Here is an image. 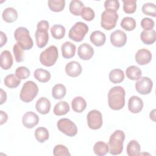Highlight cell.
Segmentation results:
<instances>
[{"label": "cell", "instance_id": "6da1fadb", "mask_svg": "<svg viewBox=\"0 0 156 156\" xmlns=\"http://www.w3.org/2000/svg\"><path fill=\"white\" fill-rule=\"evenodd\" d=\"M124 89L121 86L112 88L108 93V103L110 108L114 110L122 108L125 105Z\"/></svg>", "mask_w": 156, "mask_h": 156}, {"label": "cell", "instance_id": "7a4b0ae2", "mask_svg": "<svg viewBox=\"0 0 156 156\" xmlns=\"http://www.w3.org/2000/svg\"><path fill=\"white\" fill-rule=\"evenodd\" d=\"M125 139V133L122 130H116L110 136L108 147L110 154L119 155L123 150V143Z\"/></svg>", "mask_w": 156, "mask_h": 156}, {"label": "cell", "instance_id": "3957f363", "mask_svg": "<svg viewBox=\"0 0 156 156\" xmlns=\"http://www.w3.org/2000/svg\"><path fill=\"white\" fill-rule=\"evenodd\" d=\"M49 24L48 21L41 20L37 23V30L35 33V41L37 46L40 48H44L49 41V34L48 30Z\"/></svg>", "mask_w": 156, "mask_h": 156}, {"label": "cell", "instance_id": "277c9868", "mask_svg": "<svg viewBox=\"0 0 156 156\" xmlns=\"http://www.w3.org/2000/svg\"><path fill=\"white\" fill-rule=\"evenodd\" d=\"M38 92L37 85L32 80H28L23 84L20 93V98L24 102H30L37 96Z\"/></svg>", "mask_w": 156, "mask_h": 156}, {"label": "cell", "instance_id": "5b68a950", "mask_svg": "<svg viewBox=\"0 0 156 156\" xmlns=\"http://www.w3.org/2000/svg\"><path fill=\"white\" fill-rule=\"evenodd\" d=\"M14 38L24 50L30 49L33 46V40L28 29L24 27H18L14 32Z\"/></svg>", "mask_w": 156, "mask_h": 156}, {"label": "cell", "instance_id": "8992f818", "mask_svg": "<svg viewBox=\"0 0 156 156\" xmlns=\"http://www.w3.org/2000/svg\"><path fill=\"white\" fill-rule=\"evenodd\" d=\"M58 57L57 48L54 45H52L41 52L40 55V61L44 66H51L55 63Z\"/></svg>", "mask_w": 156, "mask_h": 156}, {"label": "cell", "instance_id": "52a82bcc", "mask_svg": "<svg viewBox=\"0 0 156 156\" xmlns=\"http://www.w3.org/2000/svg\"><path fill=\"white\" fill-rule=\"evenodd\" d=\"M88 31V26L84 23L79 21L76 23L70 29L68 36L72 40L80 42L83 40Z\"/></svg>", "mask_w": 156, "mask_h": 156}, {"label": "cell", "instance_id": "ba28073f", "mask_svg": "<svg viewBox=\"0 0 156 156\" xmlns=\"http://www.w3.org/2000/svg\"><path fill=\"white\" fill-rule=\"evenodd\" d=\"M118 19V15L117 12L104 10L101 14V26L104 29L110 30L116 26Z\"/></svg>", "mask_w": 156, "mask_h": 156}, {"label": "cell", "instance_id": "9c48e42d", "mask_svg": "<svg viewBox=\"0 0 156 156\" xmlns=\"http://www.w3.org/2000/svg\"><path fill=\"white\" fill-rule=\"evenodd\" d=\"M58 129L68 136H74L77 133L76 125L68 118H62L57 121Z\"/></svg>", "mask_w": 156, "mask_h": 156}, {"label": "cell", "instance_id": "30bf717a", "mask_svg": "<svg viewBox=\"0 0 156 156\" xmlns=\"http://www.w3.org/2000/svg\"><path fill=\"white\" fill-rule=\"evenodd\" d=\"M87 124L89 128L97 130L102 126V116L101 113L97 110H92L88 112L87 116Z\"/></svg>", "mask_w": 156, "mask_h": 156}, {"label": "cell", "instance_id": "8fae6325", "mask_svg": "<svg viewBox=\"0 0 156 156\" xmlns=\"http://www.w3.org/2000/svg\"><path fill=\"white\" fill-rule=\"evenodd\" d=\"M135 89L138 93L141 94H149L152 89V80L147 77H142L135 83Z\"/></svg>", "mask_w": 156, "mask_h": 156}, {"label": "cell", "instance_id": "7c38bea8", "mask_svg": "<svg viewBox=\"0 0 156 156\" xmlns=\"http://www.w3.org/2000/svg\"><path fill=\"white\" fill-rule=\"evenodd\" d=\"M110 42L115 47H123L127 42V35L126 33L121 30H116L112 32L110 37Z\"/></svg>", "mask_w": 156, "mask_h": 156}, {"label": "cell", "instance_id": "4fadbf2b", "mask_svg": "<svg viewBox=\"0 0 156 156\" xmlns=\"http://www.w3.org/2000/svg\"><path fill=\"white\" fill-rule=\"evenodd\" d=\"M39 122L38 116L33 112H26L22 118L23 126L27 129H32L38 124Z\"/></svg>", "mask_w": 156, "mask_h": 156}, {"label": "cell", "instance_id": "5bb4252c", "mask_svg": "<svg viewBox=\"0 0 156 156\" xmlns=\"http://www.w3.org/2000/svg\"><path fill=\"white\" fill-rule=\"evenodd\" d=\"M151 52L146 49H139L135 54V61L140 65H144L148 64L152 60Z\"/></svg>", "mask_w": 156, "mask_h": 156}, {"label": "cell", "instance_id": "9a60e30c", "mask_svg": "<svg viewBox=\"0 0 156 156\" xmlns=\"http://www.w3.org/2000/svg\"><path fill=\"white\" fill-rule=\"evenodd\" d=\"M77 54L82 60H88L91 59L93 56L94 49L90 44L84 43L79 46Z\"/></svg>", "mask_w": 156, "mask_h": 156}, {"label": "cell", "instance_id": "2e32d148", "mask_svg": "<svg viewBox=\"0 0 156 156\" xmlns=\"http://www.w3.org/2000/svg\"><path fill=\"white\" fill-rule=\"evenodd\" d=\"M143 107V100L136 96H131L128 102V109L132 113L140 112Z\"/></svg>", "mask_w": 156, "mask_h": 156}, {"label": "cell", "instance_id": "e0dca14e", "mask_svg": "<svg viewBox=\"0 0 156 156\" xmlns=\"http://www.w3.org/2000/svg\"><path fill=\"white\" fill-rule=\"evenodd\" d=\"M82 71V66L76 61H71L68 63L65 66V72L66 74L72 77H76L79 76Z\"/></svg>", "mask_w": 156, "mask_h": 156}, {"label": "cell", "instance_id": "ac0fdd59", "mask_svg": "<svg viewBox=\"0 0 156 156\" xmlns=\"http://www.w3.org/2000/svg\"><path fill=\"white\" fill-rule=\"evenodd\" d=\"M0 60H1V67L2 69L7 70L10 69L13 62V57L10 52L8 50L3 51L0 55Z\"/></svg>", "mask_w": 156, "mask_h": 156}, {"label": "cell", "instance_id": "d6986e66", "mask_svg": "<svg viewBox=\"0 0 156 156\" xmlns=\"http://www.w3.org/2000/svg\"><path fill=\"white\" fill-rule=\"evenodd\" d=\"M51 106L49 100L44 97H41L38 99L35 104L37 111L42 115L48 114L51 110Z\"/></svg>", "mask_w": 156, "mask_h": 156}, {"label": "cell", "instance_id": "ffe728a7", "mask_svg": "<svg viewBox=\"0 0 156 156\" xmlns=\"http://www.w3.org/2000/svg\"><path fill=\"white\" fill-rule=\"evenodd\" d=\"M76 49V47L75 44L70 41H66L61 46L62 56L66 59L71 58L74 56Z\"/></svg>", "mask_w": 156, "mask_h": 156}, {"label": "cell", "instance_id": "44dd1931", "mask_svg": "<svg viewBox=\"0 0 156 156\" xmlns=\"http://www.w3.org/2000/svg\"><path fill=\"white\" fill-rule=\"evenodd\" d=\"M90 39L91 42L96 46H101L104 44L106 40V37L102 32L96 30L91 34Z\"/></svg>", "mask_w": 156, "mask_h": 156}, {"label": "cell", "instance_id": "7402d4cb", "mask_svg": "<svg viewBox=\"0 0 156 156\" xmlns=\"http://www.w3.org/2000/svg\"><path fill=\"white\" fill-rule=\"evenodd\" d=\"M71 107L75 112L81 113L86 108L87 102L82 97L77 96L72 100Z\"/></svg>", "mask_w": 156, "mask_h": 156}, {"label": "cell", "instance_id": "603a6c76", "mask_svg": "<svg viewBox=\"0 0 156 156\" xmlns=\"http://www.w3.org/2000/svg\"><path fill=\"white\" fill-rule=\"evenodd\" d=\"M141 40L146 44H152L156 40V32L155 30H143L140 34Z\"/></svg>", "mask_w": 156, "mask_h": 156}, {"label": "cell", "instance_id": "cb8c5ba5", "mask_svg": "<svg viewBox=\"0 0 156 156\" xmlns=\"http://www.w3.org/2000/svg\"><path fill=\"white\" fill-rule=\"evenodd\" d=\"M2 19L7 23H13L18 18V12L13 7H7L5 9L2 13Z\"/></svg>", "mask_w": 156, "mask_h": 156}, {"label": "cell", "instance_id": "d4e9b609", "mask_svg": "<svg viewBox=\"0 0 156 156\" xmlns=\"http://www.w3.org/2000/svg\"><path fill=\"white\" fill-rule=\"evenodd\" d=\"M126 74L127 77L130 80H137L141 78L142 71L138 66L132 65L126 69Z\"/></svg>", "mask_w": 156, "mask_h": 156}, {"label": "cell", "instance_id": "484cf974", "mask_svg": "<svg viewBox=\"0 0 156 156\" xmlns=\"http://www.w3.org/2000/svg\"><path fill=\"white\" fill-rule=\"evenodd\" d=\"M127 154L129 156H138L140 155V144L136 140H131L127 146Z\"/></svg>", "mask_w": 156, "mask_h": 156}, {"label": "cell", "instance_id": "4316f807", "mask_svg": "<svg viewBox=\"0 0 156 156\" xmlns=\"http://www.w3.org/2000/svg\"><path fill=\"white\" fill-rule=\"evenodd\" d=\"M66 93V88L65 86L62 83H57L55 85L52 90V95L55 99L60 100L63 98Z\"/></svg>", "mask_w": 156, "mask_h": 156}, {"label": "cell", "instance_id": "83f0119b", "mask_svg": "<svg viewBox=\"0 0 156 156\" xmlns=\"http://www.w3.org/2000/svg\"><path fill=\"white\" fill-rule=\"evenodd\" d=\"M109 79L113 83H119L124 79V71L121 69H112L109 73Z\"/></svg>", "mask_w": 156, "mask_h": 156}, {"label": "cell", "instance_id": "f1b7e54d", "mask_svg": "<svg viewBox=\"0 0 156 156\" xmlns=\"http://www.w3.org/2000/svg\"><path fill=\"white\" fill-rule=\"evenodd\" d=\"M34 77L40 82H47L51 79V73L46 69L38 68L34 73Z\"/></svg>", "mask_w": 156, "mask_h": 156}, {"label": "cell", "instance_id": "f546056e", "mask_svg": "<svg viewBox=\"0 0 156 156\" xmlns=\"http://www.w3.org/2000/svg\"><path fill=\"white\" fill-rule=\"evenodd\" d=\"M69 111V105L66 101H60L54 106L53 112L55 115L62 116Z\"/></svg>", "mask_w": 156, "mask_h": 156}, {"label": "cell", "instance_id": "4dcf8cb0", "mask_svg": "<svg viewBox=\"0 0 156 156\" xmlns=\"http://www.w3.org/2000/svg\"><path fill=\"white\" fill-rule=\"evenodd\" d=\"M108 145L104 141H98L93 146V151L94 154L98 156H103L108 152Z\"/></svg>", "mask_w": 156, "mask_h": 156}, {"label": "cell", "instance_id": "1f68e13d", "mask_svg": "<svg viewBox=\"0 0 156 156\" xmlns=\"http://www.w3.org/2000/svg\"><path fill=\"white\" fill-rule=\"evenodd\" d=\"M84 7L83 3L79 0H72L69 3V9L70 12L75 16L80 15V13Z\"/></svg>", "mask_w": 156, "mask_h": 156}, {"label": "cell", "instance_id": "d6a6232c", "mask_svg": "<svg viewBox=\"0 0 156 156\" xmlns=\"http://www.w3.org/2000/svg\"><path fill=\"white\" fill-rule=\"evenodd\" d=\"M35 137L40 143H44L49 139V134L48 129L44 127H39L35 131Z\"/></svg>", "mask_w": 156, "mask_h": 156}, {"label": "cell", "instance_id": "836d02e7", "mask_svg": "<svg viewBox=\"0 0 156 156\" xmlns=\"http://www.w3.org/2000/svg\"><path fill=\"white\" fill-rule=\"evenodd\" d=\"M65 28L60 24H55L51 28V33L52 37L57 40L62 39L65 35Z\"/></svg>", "mask_w": 156, "mask_h": 156}, {"label": "cell", "instance_id": "e575fe53", "mask_svg": "<svg viewBox=\"0 0 156 156\" xmlns=\"http://www.w3.org/2000/svg\"><path fill=\"white\" fill-rule=\"evenodd\" d=\"M4 84L10 88H16L21 83V79H19L16 75L10 74L5 76L4 80Z\"/></svg>", "mask_w": 156, "mask_h": 156}, {"label": "cell", "instance_id": "d590c367", "mask_svg": "<svg viewBox=\"0 0 156 156\" xmlns=\"http://www.w3.org/2000/svg\"><path fill=\"white\" fill-rule=\"evenodd\" d=\"M48 7L51 10L55 12L62 11L65 6V0H49L48 2Z\"/></svg>", "mask_w": 156, "mask_h": 156}, {"label": "cell", "instance_id": "8d00e7d4", "mask_svg": "<svg viewBox=\"0 0 156 156\" xmlns=\"http://www.w3.org/2000/svg\"><path fill=\"white\" fill-rule=\"evenodd\" d=\"M120 24L121 27L127 31L133 30L136 27V21L135 19L130 16L124 17L121 20Z\"/></svg>", "mask_w": 156, "mask_h": 156}, {"label": "cell", "instance_id": "74e56055", "mask_svg": "<svg viewBox=\"0 0 156 156\" xmlns=\"http://www.w3.org/2000/svg\"><path fill=\"white\" fill-rule=\"evenodd\" d=\"M24 48L23 46L17 42L15 43L13 47V52L15 55V60L17 62H21L24 61Z\"/></svg>", "mask_w": 156, "mask_h": 156}, {"label": "cell", "instance_id": "f35d334b", "mask_svg": "<svg viewBox=\"0 0 156 156\" xmlns=\"http://www.w3.org/2000/svg\"><path fill=\"white\" fill-rule=\"evenodd\" d=\"M123 10L128 14L133 13L136 9V0H122Z\"/></svg>", "mask_w": 156, "mask_h": 156}, {"label": "cell", "instance_id": "ab89813d", "mask_svg": "<svg viewBox=\"0 0 156 156\" xmlns=\"http://www.w3.org/2000/svg\"><path fill=\"white\" fill-rule=\"evenodd\" d=\"M141 10L143 13L147 15L153 17L156 16V6L154 3L147 2L144 4Z\"/></svg>", "mask_w": 156, "mask_h": 156}, {"label": "cell", "instance_id": "60d3db41", "mask_svg": "<svg viewBox=\"0 0 156 156\" xmlns=\"http://www.w3.org/2000/svg\"><path fill=\"white\" fill-rule=\"evenodd\" d=\"M80 16L83 20L88 21H91L94 19L95 13L91 8L89 7H84L81 11Z\"/></svg>", "mask_w": 156, "mask_h": 156}, {"label": "cell", "instance_id": "b9f144b4", "mask_svg": "<svg viewBox=\"0 0 156 156\" xmlns=\"http://www.w3.org/2000/svg\"><path fill=\"white\" fill-rule=\"evenodd\" d=\"M53 154L55 156H68L71 155L68 149L64 145L57 144L53 149Z\"/></svg>", "mask_w": 156, "mask_h": 156}, {"label": "cell", "instance_id": "7bdbcfd3", "mask_svg": "<svg viewBox=\"0 0 156 156\" xmlns=\"http://www.w3.org/2000/svg\"><path fill=\"white\" fill-rule=\"evenodd\" d=\"M105 10L116 12L119 8V2L118 0H107L104 2Z\"/></svg>", "mask_w": 156, "mask_h": 156}, {"label": "cell", "instance_id": "ee69618b", "mask_svg": "<svg viewBox=\"0 0 156 156\" xmlns=\"http://www.w3.org/2000/svg\"><path fill=\"white\" fill-rule=\"evenodd\" d=\"M30 74L29 69L25 66H20L15 71V75L20 79H26Z\"/></svg>", "mask_w": 156, "mask_h": 156}, {"label": "cell", "instance_id": "f6af8a7d", "mask_svg": "<svg viewBox=\"0 0 156 156\" xmlns=\"http://www.w3.org/2000/svg\"><path fill=\"white\" fill-rule=\"evenodd\" d=\"M155 26V23L150 18H143L141 21V26L144 30H151Z\"/></svg>", "mask_w": 156, "mask_h": 156}, {"label": "cell", "instance_id": "bcb514c9", "mask_svg": "<svg viewBox=\"0 0 156 156\" xmlns=\"http://www.w3.org/2000/svg\"><path fill=\"white\" fill-rule=\"evenodd\" d=\"M0 113H1V123H0V124L2 125L3 124H4L7 122V119H8V115L5 112H3L2 110L0 111Z\"/></svg>", "mask_w": 156, "mask_h": 156}, {"label": "cell", "instance_id": "7dc6e473", "mask_svg": "<svg viewBox=\"0 0 156 156\" xmlns=\"http://www.w3.org/2000/svg\"><path fill=\"white\" fill-rule=\"evenodd\" d=\"M0 35H1V44H0V46L2 47L7 43V38L6 35L2 31L0 32Z\"/></svg>", "mask_w": 156, "mask_h": 156}, {"label": "cell", "instance_id": "c3c4849f", "mask_svg": "<svg viewBox=\"0 0 156 156\" xmlns=\"http://www.w3.org/2000/svg\"><path fill=\"white\" fill-rule=\"evenodd\" d=\"M7 100V94L1 88V102L0 104H2Z\"/></svg>", "mask_w": 156, "mask_h": 156}, {"label": "cell", "instance_id": "681fc988", "mask_svg": "<svg viewBox=\"0 0 156 156\" xmlns=\"http://www.w3.org/2000/svg\"><path fill=\"white\" fill-rule=\"evenodd\" d=\"M155 110L154 109L151 112L150 114H149V116H150V119H152V121H155Z\"/></svg>", "mask_w": 156, "mask_h": 156}]
</instances>
